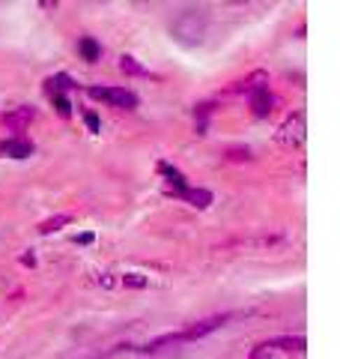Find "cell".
<instances>
[{
  "instance_id": "16",
  "label": "cell",
  "mask_w": 340,
  "mask_h": 359,
  "mask_svg": "<svg viewBox=\"0 0 340 359\" xmlns=\"http://www.w3.org/2000/svg\"><path fill=\"white\" fill-rule=\"evenodd\" d=\"M54 105H57V114H60V117H69L72 114V105H69V99H66L63 93L54 96Z\"/></svg>"
},
{
  "instance_id": "2",
  "label": "cell",
  "mask_w": 340,
  "mask_h": 359,
  "mask_svg": "<svg viewBox=\"0 0 340 359\" xmlns=\"http://www.w3.org/2000/svg\"><path fill=\"white\" fill-rule=\"evenodd\" d=\"M304 132H308V126H304V114H290L278 129V144L281 147H290V150L302 147Z\"/></svg>"
},
{
  "instance_id": "12",
  "label": "cell",
  "mask_w": 340,
  "mask_h": 359,
  "mask_svg": "<svg viewBox=\"0 0 340 359\" xmlns=\"http://www.w3.org/2000/svg\"><path fill=\"white\" fill-rule=\"evenodd\" d=\"M69 222H72L69 212H60V216H54V219H45L39 224V233H54V231H60L63 224H69Z\"/></svg>"
},
{
  "instance_id": "6",
  "label": "cell",
  "mask_w": 340,
  "mask_h": 359,
  "mask_svg": "<svg viewBox=\"0 0 340 359\" xmlns=\"http://www.w3.org/2000/svg\"><path fill=\"white\" fill-rule=\"evenodd\" d=\"M33 117H36V114H33V108L21 105V108H15V111H9V114H3V126L21 132V129H27V126H30V120H33Z\"/></svg>"
},
{
  "instance_id": "9",
  "label": "cell",
  "mask_w": 340,
  "mask_h": 359,
  "mask_svg": "<svg viewBox=\"0 0 340 359\" xmlns=\"http://www.w3.org/2000/svg\"><path fill=\"white\" fill-rule=\"evenodd\" d=\"M173 195L191 201L194 207H209L212 204V192H206V189H191V186H185L183 192H173Z\"/></svg>"
},
{
  "instance_id": "18",
  "label": "cell",
  "mask_w": 340,
  "mask_h": 359,
  "mask_svg": "<svg viewBox=\"0 0 340 359\" xmlns=\"http://www.w3.org/2000/svg\"><path fill=\"white\" fill-rule=\"evenodd\" d=\"M248 156H251L248 150H230V159H248Z\"/></svg>"
},
{
  "instance_id": "10",
  "label": "cell",
  "mask_w": 340,
  "mask_h": 359,
  "mask_svg": "<svg viewBox=\"0 0 340 359\" xmlns=\"http://www.w3.org/2000/svg\"><path fill=\"white\" fill-rule=\"evenodd\" d=\"M158 171H162V174L167 177V183L173 186V192H183V189L188 186V183H185V177H183V171H176L173 165H167V162H158Z\"/></svg>"
},
{
  "instance_id": "11",
  "label": "cell",
  "mask_w": 340,
  "mask_h": 359,
  "mask_svg": "<svg viewBox=\"0 0 340 359\" xmlns=\"http://www.w3.org/2000/svg\"><path fill=\"white\" fill-rule=\"evenodd\" d=\"M78 51H81V57L90 60V63H96L101 57V45L93 39V36H84V39H78Z\"/></svg>"
},
{
  "instance_id": "8",
  "label": "cell",
  "mask_w": 340,
  "mask_h": 359,
  "mask_svg": "<svg viewBox=\"0 0 340 359\" xmlns=\"http://www.w3.org/2000/svg\"><path fill=\"white\" fill-rule=\"evenodd\" d=\"M269 84V75L263 72V69H257L254 75H248L245 81H236L230 90L233 93H254V90H260V87H266Z\"/></svg>"
},
{
  "instance_id": "19",
  "label": "cell",
  "mask_w": 340,
  "mask_h": 359,
  "mask_svg": "<svg viewBox=\"0 0 340 359\" xmlns=\"http://www.w3.org/2000/svg\"><path fill=\"white\" fill-rule=\"evenodd\" d=\"M78 243H81V245H90V243H93V233H81V237H78Z\"/></svg>"
},
{
  "instance_id": "15",
  "label": "cell",
  "mask_w": 340,
  "mask_h": 359,
  "mask_svg": "<svg viewBox=\"0 0 340 359\" xmlns=\"http://www.w3.org/2000/svg\"><path fill=\"white\" fill-rule=\"evenodd\" d=\"M122 285H126V287H134V290H141V287L150 285V278L141 276V273H126V276H122Z\"/></svg>"
},
{
  "instance_id": "5",
  "label": "cell",
  "mask_w": 340,
  "mask_h": 359,
  "mask_svg": "<svg viewBox=\"0 0 340 359\" xmlns=\"http://www.w3.org/2000/svg\"><path fill=\"white\" fill-rule=\"evenodd\" d=\"M248 99H251V111H254V117H269V114H271L275 96L269 93V87H260V90H254V93H248Z\"/></svg>"
},
{
  "instance_id": "14",
  "label": "cell",
  "mask_w": 340,
  "mask_h": 359,
  "mask_svg": "<svg viewBox=\"0 0 340 359\" xmlns=\"http://www.w3.org/2000/svg\"><path fill=\"white\" fill-rule=\"evenodd\" d=\"M120 69L126 72V75H146V69L132 57V54H122V57H120Z\"/></svg>"
},
{
  "instance_id": "7",
  "label": "cell",
  "mask_w": 340,
  "mask_h": 359,
  "mask_svg": "<svg viewBox=\"0 0 340 359\" xmlns=\"http://www.w3.org/2000/svg\"><path fill=\"white\" fill-rule=\"evenodd\" d=\"M0 153L13 156V159H27V156L33 153V144L24 141V138H9V141L0 144Z\"/></svg>"
},
{
  "instance_id": "4",
  "label": "cell",
  "mask_w": 340,
  "mask_h": 359,
  "mask_svg": "<svg viewBox=\"0 0 340 359\" xmlns=\"http://www.w3.org/2000/svg\"><path fill=\"white\" fill-rule=\"evenodd\" d=\"M227 320H230V314H212V318H206V320H197V323H191L185 332H179V341L203 339V335H209V332H215V330H221Z\"/></svg>"
},
{
  "instance_id": "1",
  "label": "cell",
  "mask_w": 340,
  "mask_h": 359,
  "mask_svg": "<svg viewBox=\"0 0 340 359\" xmlns=\"http://www.w3.org/2000/svg\"><path fill=\"white\" fill-rule=\"evenodd\" d=\"M203 33H206V18H203L197 9H185V13L173 21V36L179 42L194 45L203 39Z\"/></svg>"
},
{
  "instance_id": "3",
  "label": "cell",
  "mask_w": 340,
  "mask_h": 359,
  "mask_svg": "<svg viewBox=\"0 0 340 359\" xmlns=\"http://www.w3.org/2000/svg\"><path fill=\"white\" fill-rule=\"evenodd\" d=\"M87 93L93 99H99V102H108V105H117V108H134L138 105V96L126 87H90Z\"/></svg>"
},
{
  "instance_id": "17",
  "label": "cell",
  "mask_w": 340,
  "mask_h": 359,
  "mask_svg": "<svg viewBox=\"0 0 340 359\" xmlns=\"http://www.w3.org/2000/svg\"><path fill=\"white\" fill-rule=\"evenodd\" d=\"M84 123H87V129H90V132H99V129H101V123H99L96 114H84Z\"/></svg>"
},
{
  "instance_id": "13",
  "label": "cell",
  "mask_w": 340,
  "mask_h": 359,
  "mask_svg": "<svg viewBox=\"0 0 340 359\" xmlns=\"http://www.w3.org/2000/svg\"><path fill=\"white\" fill-rule=\"evenodd\" d=\"M75 87V81L69 75H54V78H48V93L51 96H57V93H63V90H72Z\"/></svg>"
},
{
  "instance_id": "20",
  "label": "cell",
  "mask_w": 340,
  "mask_h": 359,
  "mask_svg": "<svg viewBox=\"0 0 340 359\" xmlns=\"http://www.w3.org/2000/svg\"><path fill=\"white\" fill-rule=\"evenodd\" d=\"M21 264H24V266H33V264H36V257H33V255H24V257H21Z\"/></svg>"
}]
</instances>
